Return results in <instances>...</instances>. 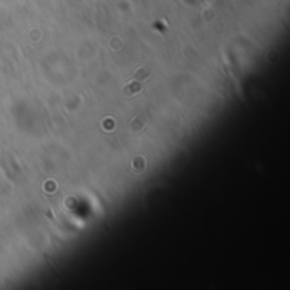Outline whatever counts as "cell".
Returning <instances> with one entry per match:
<instances>
[{"instance_id":"obj_1","label":"cell","mask_w":290,"mask_h":290,"mask_svg":"<svg viewBox=\"0 0 290 290\" xmlns=\"http://www.w3.org/2000/svg\"><path fill=\"white\" fill-rule=\"evenodd\" d=\"M141 87H142V80H136V78H132L131 82L127 83L126 87H124V93H126V95H136L137 92L141 90Z\"/></svg>"}]
</instances>
